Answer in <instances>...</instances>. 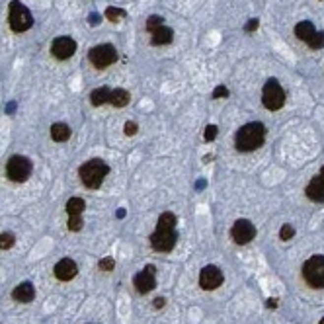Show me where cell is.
<instances>
[{"instance_id":"cell-1","label":"cell","mask_w":324,"mask_h":324,"mask_svg":"<svg viewBox=\"0 0 324 324\" xmlns=\"http://www.w3.org/2000/svg\"><path fill=\"white\" fill-rule=\"evenodd\" d=\"M264 141H266V127L258 121L242 125L234 135L236 149L242 151V153H250V151L260 149L264 145Z\"/></svg>"},{"instance_id":"cell-2","label":"cell","mask_w":324,"mask_h":324,"mask_svg":"<svg viewBox=\"0 0 324 324\" xmlns=\"http://www.w3.org/2000/svg\"><path fill=\"white\" fill-rule=\"evenodd\" d=\"M109 174V166L100 159H92V161L84 162L78 168V176L82 180V184L90 190H98L104 184V178Z\"/></svg>"},{"instance_id":"cell-3","label":"cell","mask_w":324,"mask_h":324,"mask_svg":"<svg viewBox=\"0 0 324 324\" xmlns=\"http://www.w3.org/2000/svg\"><path fill=\"white\" fill-rule=\"evenodd\" d=\"M8 10H10V12H8V24H10V30H12V32L22 33V32H28V30L33 26V16H32V12H30L20 0H12Z\"/></svg>"},{"instance_id":"cell-4","label":"cell","mask_w":324,"mask_h":324,"mask_svg":"<svg viewBox=\"0 0 324 324\" xmlns=\"http://www.w3.org/2000/svg\"><path fill=\"white\" fill-rule=\"evenodd\" d=\"M303 275H305V281L315 287V289H323L324 287V256L317 254V256H311L305 266H303Z\"/></svg>"},{"instance_id":"cell-5","label":"cell","mask_w":324,"mask_h":324,"mask_svg":"<svg viewBox=\"0 0 324 324\" xmlns=\"http://www.w3.org/2000/svg\"><path fill=\"white\" fill-rule=\"evenodd\" d=\"M262 102H264L266 109H270V111H275V109L283 108V104H285V92H283L281 84H279L275 78H270V80L264 84Z\"/></svg>"},{"instance_id":"cell-6","label":"cell","mask_w":324,"mask_h":324,"mask_svg":"<svg viewBox=\"0 0 324 324\" xmlns=\"http://www.w3.org/2000/svg\"><path fill=\"white\" fill-rule=\"evenodd\" d=\"M32 174V161L22 157V155H14L10 157V161L6 164V176L12 182H26Z\"/></svg>"},{"instance_id":"cell-7","label":"cell","mask_w":324,"mask_h":324,"mask_svg":"<svg viewBox=\"0 0 324 324\" xmlns=\"http://www.w3.org/2000/svg\"><path fill=\"white\" fill-rule=\"evenodd\" d=\"M88 59L96 68H108L117 61V49L111 43H102L88 51Z\"/></svg>"},{"instance_id":"cell-8","label":"cell","mask_w":324,"mask_h":324,"mask_svg":"<svg viewBox=\"0 0 324 324\" xmlns=\"http://www.w3.org/2000/svg\"><path fill=\"white\" fill-rule=\"evenodd\" d=\"M230 236L236 244H248L256 236V227L248 219H238L230 228Z\"/></svg>"},{"instance_id":"cell-9","label":"cell","mask_w":324,"mask_h":324,"mask_svg":"<svg viewBox=\"0 0 324 324\" xmlns=\"http://www.w3.org/2000/svg\"><path fill=\"white\" fill-rule=\"evenodd\" d=\"M74 51H76V41L72 37H68V35H61V37H57L51 43V53L59 61L70 59L74 55Z\"/></svg>"},{"instance_id":"cell-10","label":"cell","mask_w":324,"mask_h":324,"mask_svg":"<svg viewBox=\"0 0 324 324\" xmlns=\"http://www.w3.org/2000/svg\"><path fill=\"white\" fill-rule=\"evenodd\" d=\"M176 240H178L176 230H157L151 236V244L157 252H170L176 246Z\"/></svg>"},{"instance_id":"cell-11","label":"cell","mask_w":324,"mask_h":324,"mask_svg":"<svg viewBox=\"0 0 324 324\" xmlns=\"http://www.w3.org/2000/svg\"><path fill=\"white\" fill-rule=\"evenodd\" d=\"M221 283H223V271L219 270L217 266H205L201 270V273H199V285H201V289L211 291V289H217Z\"/></svg>"},{"instance_id":"cell-12","label":"cell","mask_w":324,"mask_h":324,"mask_svg":"<svg viewBox=\"0 0 324 324\" xmlns=\"http://www.w3.org/2000/svg\"><path fill=\"white\" fill-rule=\"evenodd\" d=\"M76 273H78V268H76L74 260H70V258H63L55 266V277L61 281H70L76 277Z\"/></svg>"},{"instance_id":"cell-13","label":"cell","mask_w":324,"mask_h":324,"mask_svg":"<svg viewBox=\"0 0 324 324\" xmlns=\"http://www.w3.org/2000/svg\"><path fill=\"white\" fill-rule=\"evenodd\" d=\"M33 297H35V289L30 281H24V283L16 285L14 291H12V299L18 301V303H32Z\"/></svg>"},{"instance_id":"cell-14","label":"cell","mask_w":324,"mask_h":324,"mask_svg":"<svg viewBox=\"0 0 324 324\" xmlns=\"http://www.w3.org/2000/svg\"><path fill=\"white\" fill-rule=\"evenodd\" d=\"M133 283H135V287H137L139 293H149V291H153V289L157 287L155 273H149V271H141V273H137L135 279H133Z\"/></svg>"},{"instance_id":"cell-15","label":"cell","mask_w":324,"mask_h":324,"mask_svg":"<svg viewBox=\"0 0 324 324\" xmlns=\"http://www.w3.org/2000/svg\"><path fill=\"white\" fill-rule=\"evenodd\" d=\"M307 197L309 199H313V201H317V203H324V180L321 176H315L311 182H309V186H307Z\"/></svg>"},{"instance_id":"cell-16","label":"cell","mask_w":324,"mask_h":324,"mask_svg":"<svg viewBox=\"0 0 324 324\" xmlns=\"http://www.w3.org/2000/svg\"><path fill=\"white\" fill-rule=\"evenodd\" d=\"M172 39H174V32L170 28L162 26L157 32H153V39L151 41H153V45H168V43H172Z\"/></svg>"},{"instance_id":"cell-17","label":"cell","mask_w":324,"mask_h":324,"mask_svg":"<svg viewBox=\"0 0 324 324\" xmlns=\"http://www.w3.org/2000/svg\"><path fill=\"white\" fill-rule=\"evenodd\" d=\"M317 33V30H315V26H313V22H299L297 26H295V35L299 37V39H303V41H307L309 43V39L313 37Z\"/></svg>"},{"instance_id":"cell-18","label":"cell","mask_w":324,"mask_h":324,"mask_svg":"<svg viewBox=\"0 0 324 324\" xmlns=\"http://www.w3.org/2000/svg\"><path fill=\"white\" fill-rule=\"evenodd\" d=\"M129 100H131L129 92L123 90V88H115V90H111V94H109V104L115 106V108H125V106L129 104Z\"/></svg>"},{"instance_id":"cell-19","label":"cell","mask_w":324,"mask_h":324,"mask_svg":"<svg viewBox=\"0 0 324 324\" xmlns=\"http://www.w3.org/2000/svg\"><path fill=\"white\" fill-rule=\"evenodd\" d=\"M70 127L66 125V123H53L51 125V139L57 141V143H65V141H68V137H70Z\"/></svg>"},{"instance_id":"cell-20","label":"cell","mask_w":324,"mask_h":324,"mask_svg":"<svg viewBox=\"0 0 324 324\" xmlns=\"http://www.w3.org/2000/svg\"><path fill=\"white\" fill-rule=\"evenodd\" d=\"M109 94H111V90H109L108 86H102V88H96V90H92V94H90V102H92V106H104L106 102H109Z\"/></svg>"},{"instance_id":"cell-21","label":"cell","mask_w":324,"mask_h":324,"mask_svg":"<svg viewBox=\"0 0 324 324\" xmlns=\"http://www.w3.org/2000/svg\"><path fill=\"white\" fill-rule=\"evenodd\" d=\"M176 215L174 213H170V211H166V213H162L159 217V225H157V230H174V227H176Z\"/></svg>"},{"instance_id":"cell-22","label":"cell","mask_w":324,"mask_h":324,"mask_svg":"<svg viewBox=\"0 0 324 324\" xmlns=\"http://www.w3.org/2000/svg\"><path fill=\"white\" fill-rule=\"evenodd\" d=\"M84 209H86V203H84V199H80V197H70V199L66 201V213H68V215H80Z\"/></svg>"},{"instance_id":"cell-23","label":"cell","mask_w":324,"mask_h":324,"mask_svg":"<svg viewBox=\"0 0 324 324\" xmlns=\"http://www.w3.org/2000/svg\"><path fill=\"white\" fill-rule=\"evenodd\" d=\"M14 242H16V236H14L12 232H2V234H0V250L12 248Z\"/></svg>"},{"instance_id":"cell-24","label":"cell","mask_w":324,"mask_h":324,"mask_svg":"<svg viewBox=\"0 0 324 324\" xmlns=\"http://www.w3.org/2000/svg\"><path fill=\"white\" fill-rule=\"evenodd\" d=\"M309 47H311V49H323L324 47V32H317V33L309 39Z\"/></svg>"},{"instance_id":"cell-25","label":"cell","mask_w":324,"mask_h":324,"mask_svg":"<svg viewBox=\"0 0 324 324\" xmlns=\"http://www.w3.org/2000/svg\"><path fill=\"white\" fill-rule=\"evenodd\" d=\"M162 22H164V18H161V16H151V18L147 20V32H151V33H153V32H157L159 28L164 26Z\"/></svg>"},{"instance_id":"cell-26","label":"cell","mask_w":324,"mask_h":324,"mask_svg":"<svg viewBox=\"0 0 324 324\" xmlns=\"http://www.w3.org/2000/svg\"><path fill=\"white\" fill-rule=\"evenodd\" d=\"M123 16H125V10H119V8H113V6H109L108 10H106V18H108L109 22H117Z\"/></svg>"},{"instance_id":"cell-27","label":"cell","mask_w":324,"mask_h":324,"mask_svg":"<svg viewBox=\"0 0 324 324\" xmlns=\"http://www.w3.org/2000/svg\"><path fill=\"white\" fill-rule=\"evenodd\" d=\"M293 236H295V228L291 225H283L281 230H279V238L281 240H291Z\"/></svg>"},{"instance_id":"cell-28","label":"cell","mask_w":324,"mask_h":324,"mask_svg":"<svg viewBox=\"0 0 324 324\" xmlns=\"http://www.w3.org/2000/svg\"><path fill=\"white\" fill-rule=\"evenodd\" d=\"M82 219H80V215H70V219H68V230H80L82 228Z\"/></svg>"},{"instance_id":"cell-29","label":"cell","mask_w":324,"mask_h":324,"mask_svg":"<svg viewBox=\"0 0 324 324\" xmlns=\"http://www.w3.org/2000/svg\"><path fill=\"white\" fill-rule=\"evenodd\" d=\"M100 270L104 271H111L113 268H115V262H113V258H104V260H100Z\"/></svg>"},{"instance_id":"cell-30","label":"cell","mask_w":324,"mask_h":324,"mask_svg":"<svg viewBox=\"0 0 324 324\" xmlns=\"http://www.w3.org/2000/svg\"><path fill=\"white\" fill-rule=\"evenodd\" d=\"M137 129H139V125H137L135 121H127V123H125V135H129V137H131V135H135V133H137Z\"/></svg>"},{"instance_id":"cell-31","label":"cell","mask_w":324,"mask_h":324,"mask_svg":"<svg viewBox=\"0 0 324 324\" xmlns=\"http://www.w3.org/2000/svg\"><path fill=\"white\" fill-rule=\"evenodd\" d=\"M217 137V127L215 125H207L205 129V141H213Z\"/></svg>"},{"instance_id":"cell-32","label":"cell","mask_w":324,"mask_h":324,"mask_svg":"<svg viewBox=\"0 0 324 324\" xmlns=\"http://www.w3.org/2000/svg\"><path fill=\"white\" fill-rule=\"evenodd\" d=\"M228 96V90L225 88V86H217L215 90H213V98H227Z\"/></svg>"},{"instance_id":"cell-33","label":"cell","mask_w":324,"mask_h":324,"mask_svg":"<svg viewBox=\"0 0 324 324\" xmlns=\"http://www.w3.org/2000/svg\"><path fill=\"white\" fill-rule=\"evenodd\" d=\"M258 26H260V22H258V20H250V22L246 24V28H244V30H246V32H254V30H258Z\"/></svg>"},{"instance_id":"cell-34","label":"cell","mask_w":324,"mask_h":324,"mask_svg":"<svg viewBox=\"0 0 324 324\" xmlns=\"http://www.w3.org/2000/svg\"><path fill=\"white\" fill-rule=\"evenodd\" d=\"M164 303H166V301H164L162 297H159V299H155V307H157V309H161V307H164Z\"/></svg>"},{"instance_id":"cell-35","label":"cell","mask_w":324,"mask_h":324,"mask_svg":"<svg viewBox=\"0 0 324 324\" xmlns=\"http://www.w3.org/2000/svg\"><path fill=\"white\" fill-rule=\"evenodd\" d=\"M96 20H98V14H92V16H90V24H92V26H96V24H98Z\"/></svg>"},{"instance_id":"cell-36","label":"cell","mask_w":324,"mask_h":324,"mask_svg":"<svg viewBox=\"0 0 324 324\" xmlns=\"http://www.w3.org/2000/svg\"><path fill=\"white\" fill-rule=\"evenodd\" d=\"M268 307H270V309H275V307H277V301H275V299H270V301H268Z\"/></svg>"},{"instance_id":"cell-37","label":"cell","mask_w":324,"mask_h":324,"mask_svg":"<svg viewBox=\"0 0 324 324\" xmlns=\"http://www.w3.org/2000/svg\"><path fill=\"white\" fill-rule=\"evenodd\" d=\"M155 270H157L155 266H147V268H145V271H149V273H155Z\"/></svg>"},{"instance_id":"cell-38","label":"cell","mask_w":324,"mask_h":324,"mask_svg":"<svg viewBox=\"0 0 324 324\" xmlns=\"http://www.w3.org/2000/svg\"><path fill=\"white\" fill-rule=\"evenodd\" d=\"M321 178L324 180V166H323V170H321Z\"/></svg>"},{"instance_id":"cell-39","label":"cell","mask_w":324,"mask_h":324,"mask_svg":"<svg viewBox=\"0 0 324 324\" xmlns=\"http://www.w3.org/2000/svg\"><path fill=\"white\" fill-rule=\"evenodd\" d=\"M321 324H324V319H323V321H321Z\"/></svg>"}]
</instances>
